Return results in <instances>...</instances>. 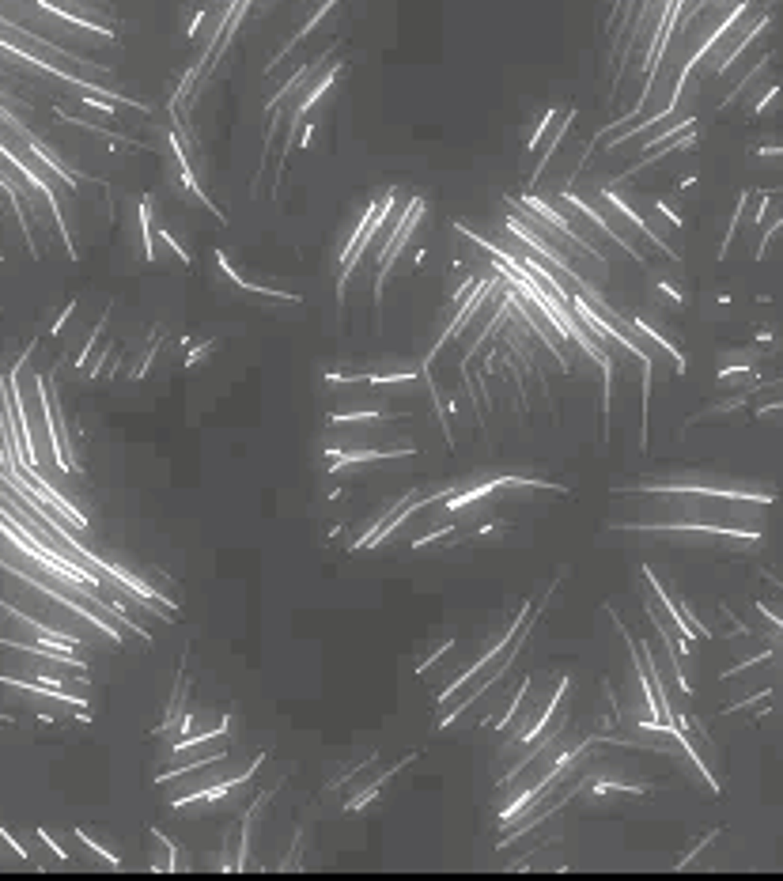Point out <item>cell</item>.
Segmentation results:
<instances>
[{"instance_id": "1", "label": "cell", "mask_w": 783, "mask_h": 881, "mask_svg": "<svg viewBox=\"0 0 783 881\" xmlns=\"http://www.w3.org/2000/svg\"><path fill=\"white\" fill-rule=\"evenodd\" d=\"M159 238H163V246H170V250H174V253H178V258H182V261H190V253H185V246H182V242H178V238H174V235H170V231H167V227H163V231H159Z\"/></svg>"}]
</instances>
